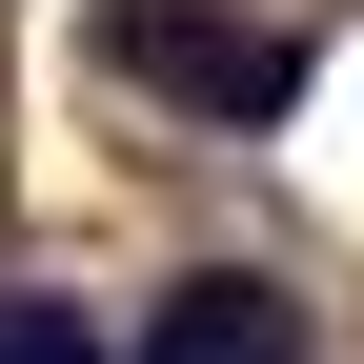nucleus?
Listing matches in <instances>:
<instances>
[{
	"instance_id": "f03ea898",
	"label": "nucleus",
	"mask_w": 364,
	"mask_h": 364,
	"mask_svg": "<svg viewBox=\"0 0 364 364\" xmlns=\"http://www.w3.org/2000/svg\"><path fill=\"white\" fill-rule=\"evenodd\" d=\"M142 364H304V304L263 284V263H203V284H162Z\"/></svg>"
},
{
	"instance_id": "7ed1b4c3",
	"label": "nucleus",
	"mask_w": 364,
	"mask_h": 364,
	"mask_svg": "<svg viewBox=\"0 0 364 364\" xmlns=\"http://www.w3.org/2000/svg\"><path fill=\"white\" fill-rule=\"evenodd\" d=\"M0 364H122L81 304H41V284H0Z\"/></svg>"
},
{
	"instance_id": "f257e3e1",
	"label": "nucleus",
	"mask_w": 364,
	"mask_h": 364,
	"mask_svg": "<svg viewBox=\"0 0 364 364\" xmlns=\"http://www.w3.org/2000/svg\"><path fill=\"white\" fill-rule=\"evenodd\" d=\"M81 41H102L122 81H162L182 122H223V142L304 102V41H284V21H243V0H102Z\"/></svg>"
}]
</instances>
